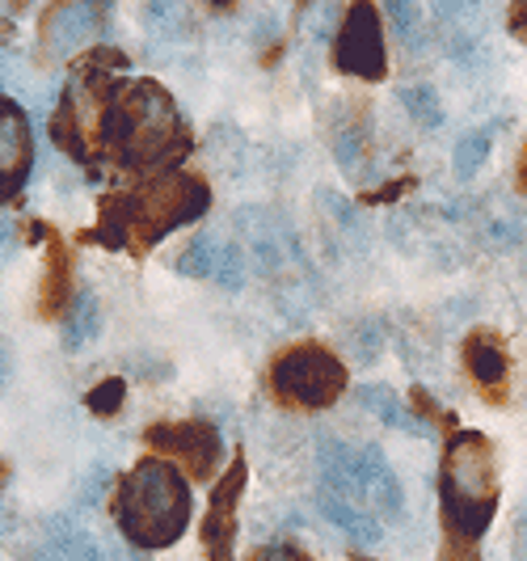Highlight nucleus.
<instances>
[{
	"label": "nucleus",
	"instance_id": "f257e3e1",
	"mask_svg": "<svg viewBox=\"0 0 527 561\" xmlns=\"http://www.w3.org/2000/svg\"><path fill=\"white\" fill-rule=\"evenodd\" d=\"M102 144L127 165H161L186 148V127L161 84L131 81L102 106Z\"/></svg>",
	"mask_w": 527,
	"mask_h": 561
},
{
	"label": "nucleus",
	"instance_id": "f03ea898",
	"mask_svg": "<svg viewBox=\"0 0 527 561\" xmlns=\"http://www.w3.org/2000/svg\"><path fill=\"white\" fill-rule=\"evenodd\" d=\"M191 481L169 460H139L114 494V524L136 549H169L191 524Z\"/></svg>",
	"mask_w": 527,
	"mask_h": 561
},
{
	"label": "nucleus",
	"instance_id": "7ed1b4c3",
	"mask_svg": "<svg viewBox=\"0 0 527 561\" xmlns=\"http://www.w3.org/2000/svg\"><path fill=\"white\" fill-rule=\"evenodd\" d=\"M439 494H444V519L451 536L477 540L490 528L494 503H499V473H494V448L485 444V435L465 431L451 439Z\"/></svg>",
	"mask_w": 527,
	"mask_h": 561
},
{
	"label": "nucleus",
	"instance_id": "20e7f679",
	"mask_svg": "<svg viewBox=\"0 0 527 561\" xmlns=\"http://www.w3.org/2000/svg\"><path fill=\"white\" fill-rule=\"evenodd\" d=\"M278 401L300 405V410H325L346 389V367L325 346H291L287 355H278L271 371Z\"/></svg>",
	"mask_w": 527,
	"mask_h": 561
},
{
	"label": "nucleus",
	"instance_id": "39448f33",
	"mask_svg": "<svg viewBox=\"0 0 527 561\" xmlns=\"http://www.w3.org/2000/svg\"><path fill=\"white\" fill-rule=\"evenodd\" d=\"M203 211H207V186L198 178H186V173H169L152 191L131 198L127 225L136 228V232H144L148 241H161L169 228L191 225Z\"/></svg>",
	"mask_w": 527,
	"mask_h": 561
},
{
	"label": "nucleus",
	"instance_id": "423d86ee",
	"mask_svg": "<svg viewBox=\"0 0 527 561\" xmlns=\"http://www.w3.org/2000/svg\"><path fill=\"white\" fill-rule=\"evenodd\" d=\"M232 225L245 237L257 275H266V279H296L305 271V253H300L296 228L287 225V216H278L271 207H241Z\"/></svg>",
	"mask_w": 527,
	"mask_h": 561
},
{
	"label": "nucleus",
	"instance_id": "0eeeda50",
	"mask_svg": "<svg viewBox=\"0 0 527 561\" xmlns=\"http://www.w3.org/2000/svg\"><path fill=\"white\" fill-rule=\"evenodd\" d=\"M333 68L351 72V77H363V81H380L385 77V68H389L385 26H380V13L371 4L346 9L337 43H333Z\"/></svg>",
	"mask_w": 527,
	"mask_h": 561
},
{
	"label": "nucleus",
	"instance_id": "6e6552de",
	"mask_svg": "<svg viewBox=\"0 0 527 561\" xmlns=\"http://www.w3.org/2000/svg\"><path fill=\"white\" fill-rule=\"evenodd\" d=\"M355 506L371 511L380 524H401L405 519V490L392 473L389 456L376 444L355 448Z\"/></svg>",
	"mask_w": 527,
	"mask_h": 561
},
{
	"label": "nucleus",
	"instance_id": "1a4fd4ad",
	"mask_svg": "<svg viewBox=\"0 0 527 561\" xmlns=\"http://www.w3.org/2000/svg\"><path fill=\"white\" fill-rule=\"evenodd\" d=\"M148 439L169 451L182 469H191L195 478H211L224 460V439L207 422H161L148 431Z\"/></svg>",
	"mask_w": 527,
	"mask_h": 561
},
{
	"label": "nucleus",
	"instance_id": "9d476101",
	"mask_svg": "<svg viewBox=\"0 0 527 561\" xmlns=\"http://www.w3.org/2000/svg\"><path fill=\"white\" fill-rule=\"evenodd\" d=\"M43 545H34L30 561H111V553L102 549V540L93 533H84L77 519L56 515L43 524Z\"/></svg>",
	"mask_w": 527,
	"mask_h": 561
},
{
	"label": "nucleus",
	"instance_id": "9b49d317",
	"mask_svg": "<svg viewBox=\"0 0 527 561\" xmlns=\"http://www.w3.org/2000/svg\"><path fill=\"white\" fill-rule=\"evenodd\" d=\"M241 485H245V465L237 460V465L228 469V481H224V485H216V499H211L207 524H203L207 561H232V515H237Z\"/></svg>",
	"mask_w": 527,
	"mask_h": 561
},
{
	"label": "nucleus",
	"instance_id": "f8f14e48",
	"mask_svg": "<svg viewBox=\"0 0 527 561\" xmlns=\"http://www.w3.org/2000/svg\"><path fill=\"white\" fill-rule=\"evenodd\" d=\"M30 165V123L13 102L0 98V195L13 191Z\"/></svg>",
	"mask_w": 527,
	"mask_h": 561
},
{
	"label": "nucleus",
	"instance_id": "ddd939ff",
	"mask_svg": "<svg viewBox=\"0 0 527 561\" xmlns=\"http://www.w3.org/2000/svg\"><path fill=\"white\" fill-rule=\"evenodd\" d=\"M465 367L477 380V389H485L490 397L506 393V380H511V364H506V351L494 334H472L465 342Z\"/></svg>",
	"mask_w": 527,
	"mask_h": 561
},
{
	"label": "nucleus",
	"instance_id": "4468645a",
	"mask_svg": "<svg viewBox=\"0 0 527 561\" xmlns=\"http://www.w3.org/2000/svg\"><path fill=\"white\" fill-rule=\"evenodd\" d=\"M98 18H102L98 4H64V9H56L51 13V26H47V47L56 56H68V51L84 47L89 34L98 30Z\"/></svg>",
	"mask_w": 527,
	"mask_h": 561
},
{
	"label": "nucleus",
	"instance_id": "2eb2a0df",
	"mask_svg": "<svg viewBox=\"0 0 527 561\" xmlns=\"http://www.w3.org/2000/svg\"><path fill=\"white\" fill-rule=\"evenodd\" d=\"M321 515L330 519L333 528L342 536H351L355 545H380V536H385V524L371 515V511H363V506L346 503V499H333V494H325L321 490Z\"/></svg>",
	"mask_w": 527,
	"mask_h": 561
},
{
	"label": "nucleus",
	"instance_id": "dca6fc26",
	"mask_svg": "<svg viewBox=\"0 0 527 561\" xmlns=\"http://www.w3.org/2000/svg\"><path fill=\"white\" fill-rule=\"evenodd\" d=\"M355 401H359L371 419H380L385 426H392V431H405V435H422V431H426V426L410 414V405L392 393L389 385H359V389H355Z\"/></svg>",
	"mask_w": 527,
	"mask_h": 561
},
{
	"label": "nucleus",
	"instance_id": "f3484780",
	"mask_svg": "<svg viewBox=\"0 0 527 561\" xmlns=\"http://www.w3.org/2000/svg\"><path fill=\"white\" fill-rule=\"evenodd\" d=\"M102 330V309H98V296L93 291H77L72 305L64 312V325H59V337H64V351H81L89 346Z\"/></svg>",
	"mask_w": 527,
	"mask_h": 561
},
{
	"label": "nucleus",
	"instance_id": "a211bd4d",
	"mask_svg": "<svg viewBox=\"0 0 527 561\" xmlns=\"http://www.w3.org/2000/svg\"><path fill=\"white\" fill-rule=\"evenodd\" d=\"M220 237L216 232H198L191 237V245L182 250L177 257V275H186V279H211V271H216V257H220Z\"/></svg>",
	"mask_w": 527,
	"mask_h": 561
},
{
	"label": "nucleus",
	"instance_id": "6ab92c4d",
	"mask_svg": "<svg viewBox=\"0 0 527 561\" xmlns=\"http://www.w3.org/2000/svg\"><path fill=\"white\" fill-rule=\"evenodd\" d=\"M494 136H499V127H494V123H490V127H477V131H469V136H460L456 152H451V165H456L460 178H472L477 169L490 161V152H494Z\"/></svg>",
	"mask_w": 527,
	"mask_h": 561
},
{
	"label": "nucleus",
	"instance_id": "aec40b11",
	"mask_svg": "<svg viewBox=\"0 0 527 561\" xmlns=\"http://www.w3.org/2000/svg\"><path fill=\"white\" fill-rule=\"evenodd\" d=\"M211 283H216V287H224L228 296L245 291V283H250V262H245V250H241L237 241H224V245H220V257H216Z\"/></svg>",
	"mask_w": 527,
	"mask_h": 561
},
{
	"label": "nucleus",
	"instance_id": "412c9836",
	"mask_svg": "<svg viewBox=\"0 0 527 561\" xmlns=\"http://www.w3.org/2000/svg\"><path fill=\"white\" fill-rule=\"evenodd\" d=\"M401 106L405 114L414 118L417 127H444V102H439V93L431 89V84H405L401 89Z\"/></svg>",
	"mask_w": 527,
	"mask_h": 561
},
{
	"label": "nucleus",
	"instance_id": "4be33fe9",
	"mask_svg": "<svg viewBox=\"0 0 527 561\" xmlns=\"http://www.w3.org/2000/svg\"><path fill=\"white\" fill-rule=\"evenodd\" d=\"M389 22H392V34L410 47V51H417L422 47V26H426V9H417V4H410V0H392L389 4Z\"/></svg>",
	"mask_w": 527,
	"mask_h": 561
},
{
	"label": "nucleus",
	"instance_id": "5701e85b",
	"mask_svg": "<svg viewBox=\"0 0 527 561\" xmlns=\"http://www.w3.org/2000/svg\"><path fill=\"white\" fill-rule=\"evenodd\" d=\"M118 405H123V380H118V376L102 380V385L89 393V410H93V414H114Z\"/></svg>",
	"mask_w": 527,
	"mask_h": 561
},
{
	"label": "nucleus",
	"instance_id": "b1692460",
	"mask_svg": "<svg viewBox=\"0 0 527 561\" xmlns=\"http://www.w3.org/2000/svg\"><path fill=\"white\" fill-rule=\"evenodd\" d=\"M250 561H308V558L300 553V549H296V545H283V540H278V545H266V549H257Z\"/></svg>",
	"mask_w": 527,
	"mask_h": 561
},
{
	"label": "nucleus",
	"instance_id": "393cba45",
	"mask_svg": "<svg viewBox=\"0 0 527 561\" xmlns=\"http://www.w3.org/2000/svg\"><path fill=\"white\" fill-rule=\"evenodd\" d=\"M9 376H13V351H9V342L0 337V393L9 389Z\"/></svg>",
	"mask_w": 527,
	"mask_h": 561
},
{
	"label": "nucleus",
	"instance_id": "a878e982",
	"mask_svg": "<svg viewBox=\"0 0 527 561\" xmlns=\"http://www.w3.org/2000/svg\"><path fill=\"white\" fill-rule=\"evenodd\" d=\"M515 561H527V515L519 519V536H515Z\"/></svg>",
	"mask_w": 527,
	"mask_h": 561
},
{
	"label": "nucleus",
	"instance_id": "bb28decb",
	"mask_svg": "<svg viewBox=\"0 0 527 561\" xmlns=\"http://www.w3.org/2000/svg\"><path fill=\"white\" fill-rule=\"evenodd\" d=\"M511 22H515V30H519V34L527 38V4H519V9L511 13Z\"/></svg>",
	"mask_w": 527,
	"mask_h": 561
},
{
	"label": "nucleus",
	"instance_id": "cd10ccee",
	"mask_svg": "<svg viewBox=\"0 0 527 561\" xmlns=\"http://www.w3.org/2000/svg\"><path fill=\"white\" fill-rule=\"evenodd\" d=\"M519 182H524V191H527V148H524V157H519Z\"/></svg>",
	"mask_w": 527,
	"mask_h": 561
}]
</instances>
